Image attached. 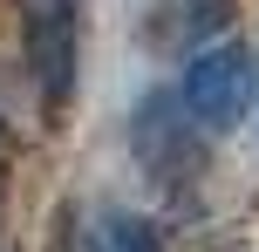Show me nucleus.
<instances>
[{
    "instance_id": "f257e3e1",
    "label": "nucleus",
    "mask_w": 259,
    "mask_h": 252,
    "mask_svg": "<svg viewBox=\"0 0 259 252\" xmlns=\"http://www.w3.org/2000/svg\"><path fill=\"white\" fill-rule=\"evenodd\" d=\"M252 89H259V55L246 41H205V48L184 62L178 103H184V116H191L205 136H225L232 123H246Z\"/></svg>"
},
{
    "instance_id": "7ed1b4c3",
    "label": "nucleus",
    "mask_w": 259,
    "mask_h": 252,
    "mask_svg": "<svg viewBox=\"0 0 259 252\" xmlns=\"http://www.w3.org/2000/svg\"><path fill=\"white\" fill-rule=\"evenodd\" d=\"M130 150H137V164L150 171V184H164V191H184L198 171H205V130L184 116L178 89H150L137 103V116H130Z\"/></svg>"
},
{
    "instance_id": "20e7f679",
    "label": "nucleus",
    "mask_w": 259,
    "mask_h": 252,
    "mask_svg": "<svg viewBox=\"0 0 259 252\" xmlns=\"http://www.w3.org/2000/svg\"><path fill=\"white\" fill-rule=\"evenodd\" d=\"M75 252H164V239H157L150 218L123 212V205H96L75 225Z\"/></svg>"
},
{
    "instance_id": "f03ea898",
    "label": "nucleus",
    "mask_w": 259,
    "mask_h": 252,
    "mask_svg": "<svg viewBox=\"0 0 259 252\" xmlns=\"http://www.w3.org/2000/svg\"><path fill=\"white\" fill-rule=\"evenodd\" d=\"M21 55L41 109L62 116L75 103V68H82V0H27L21 21Z\"/></svg>"
}]
</instances>
